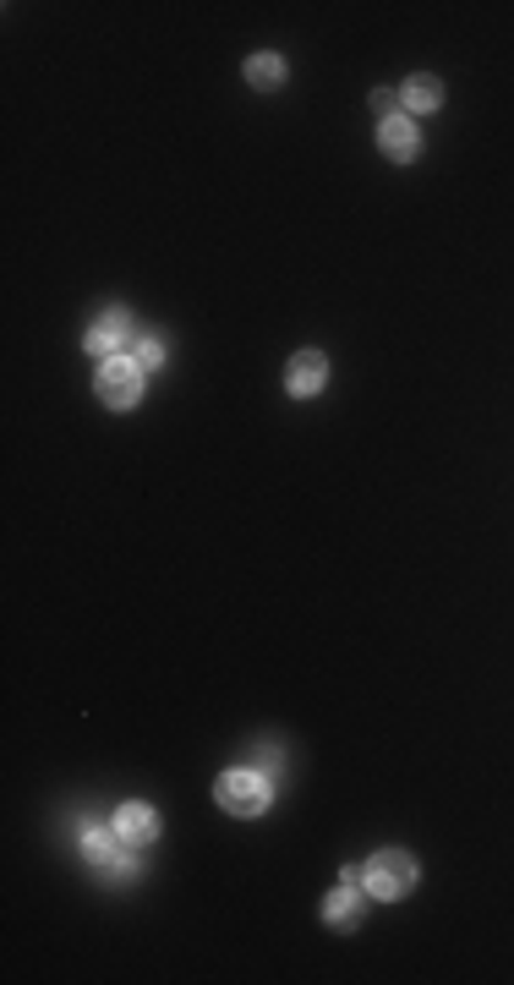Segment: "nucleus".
<instances>
[{
	"label": "nucleus",
	"instance_id": "obj_1",
	"mask_svg": "<svg viewBox=\"0 0 514 985\" xmlns=\"http://www.w3.org/2000/svg\"><path fill=\"white\" fill-rule=\"evenodd\" d=\"M361 887L372 897H405L417 887V860L405 854V849H383V854H372L367 860V871H361Z\"/></svg>",
	"mask_w": 514,
	"mask_h": 985
},
{
	"label": "nucleus",
	"instance_id": "obj_2",
	"mask_svg": "<svg viewBox=\"0 0 514 985\" xmlns=\"http://www.w3.org/2000/svg\"><path fill=\"white\" fill-rule=\"evenodd\" d=\"M274 800V783H268V772H253V767H236V772H225L219 778V806L230 810V815H263Z\"/></svg>",
	"mask_w": 514,
	"mask_h": 985
},
{
	"label": "nucleus",
	"instance_id": "obj_3",
	"mask_svg": "<svg viewBox=\"0 0 514 985\" xmlns=\"http://www.w3.org/2000/svg\"><path fill=\"white\" fill-rule=\"evenodd\" d=\"M93 389H99V400H104L110 411H126V406H137V394H143V367L132 357H110L99 367Z\"/></svg>",
	"mask_w": 514,
	"mask_h": 985
},
{
	"label": "nucleus",
	"instance_id": "obj_4",
	"mask_svg": "<svg viewBox=\"0 0 514 985\" xmlns=\"http://www.w3.org/2000/svg\"><path fill=\"white\" fill-rule=\"evenodd\" d=\"M83 346L93 357H121V351L132 346V318H126V312H104V318L88 329Z\"/></svg>",
	"mask_w": 514,
	"mask_h": 985
},
{
	"label": "nucleus",
	"instance_id": "obj_5",
	"mask_svg": "<svg viewBox=\"0 0 514 985\" xmlns=\"http://www.w3.org/2000/svg\"><path fill=\"white\" fill-rule=\"evenodd\" d=\"M115 827V838L126 843V849H143V843H154V832H160V815L148 806H121V815L110 821Z\"/></svg>",
	"mask_w": 514,
	"mask_h": 985
},
{
	"label": "nucleus",
	"instance_id": "obj_6",
	"mask_svg": "<svg viewBox=\"0 0 514 985\" xmlns=\"http://www.w3.org/2000/svg\"><path fill=\"white\" fill-rule=\"evenodd\" d=\"M323 378H329V361H323V351H301V357L290 361V372H285V389L290 394H318L323 389Z\"/></svg>",
	"mask_w": 514,
	"mask_h": 985
},
{
	"label": "nucleus",
	"instance_id": "obj_7",
	"mask_svg": "<svg viewBox=\"0 0 514 985\" xmlns=\"http://www.w3.org/2000/svg\"><path fill=\"white\" fill-rule=\"evenodd\" d=\"M378 143H383V154L389 160H417V126H411V115H389L383 126H378Z\"/></svg>",
	"mask_w": 514,
	"mask_h": 985
},
{
	"label": "nucleus",
	"instance_id": "obj_8",
	"mask_svg": "<svg viewBox=\"0 0 514 985\" xmlns=\"http://www.w3.org/2000/svg\"><path fill=\"white\" fill-rule=\"evenodd\" d=\"M323 920L340 925V931H356V925H361V897H356V887L340 882V893H329V903H323Z\"/></svg>",
	"mask_w": 514,
	"mask_h": 985
},
{
	"label": "nucleus",
	"instance_id": "obj_9",
	"mask_svg": "<svg viewBox=\"0 0 514 985\" xmlns=\"http://www.w3.org/2000/svg\"><path fill=\"white\" fill-rule=\"evenodd\" d=\"M400 104L411 110V115H422V110H438L443 104V83L438 78H411L405 93H400Z\"/></svg>",
	"mask_w": 514,
	"mask_h": 985
},
{
	"label": "nucleus",
	"instance_id": "obj_10",
	"mask_svg": "<svg viewBox=\"0 0 514 985\" xmlns=\"http://www.w3.org/2000/svg\"><path fill=\"white\" fill-rule=\"evenodd\" d=\"M83 854L93 865H110L115 854H121V838H115V827H88L83 832Z\"/></svg>",
	"mask_w": 514,
	"mask_h": 985
},
{
	"label": "nucleus",
	"instance_id": "obj_11",
	"mask_svg": "<svg viewBox=\"0 0 514 985\" xmlns=\"http://www.w3.org/2000/svg\"><path fill=\"white\" fill-rule=\"evenodd\" d=\"M247 83H253V89H279V83H285V61H279V55H268V50H263V55H253V61H247Z\"/></svg>",
	"mask_w": 514,
	"mask_h": 985
},
{
	"label": "nucleus",
	"instance_id": "obj_12",
	"mask_svg": "<svg viewBox=\"0 0 514 985\" xmlns=\"http://www.w3.org/2000/svg\"><path fill=\"white\" fill-rule=\"evenodd\" d=\"M132 361H137L143 372H160V367H165V340H154V335H148V340H137Z\"/></svg>",
	"mask_w": 514,
	"mask_h": 985
},
{
	"label": "nucleus",
	"instance_id": "obj_13",
	"mask_svg": "<svg viewBox=\"0 0 514 985\" xmlns=\"http://www.w3.org/2000/svg\"><path fill=\"white\" fill-rule=\"evenodd\" d=\"M372 110H378V121H389V115H400V93L378 89V93H372Z\"/></svg>",
	"mask_w": 514,
	"mask_h": 985
},
{
	"label": "nucleus",
	"instance_id": "obj_14",
	"mask_svg": "<svg viewBox=\"0 0 514 985\" xmlns=\"http://www.w3.org/2000/svg\"><path fill=\"white\" fill-rule=\"evenodd\" d=\"M104 871H110V882H132V876H137V860H121V854H115Z\"/></svg>",
	"mask_w": 514,
	"mask_h": 985
}]
</instances>
